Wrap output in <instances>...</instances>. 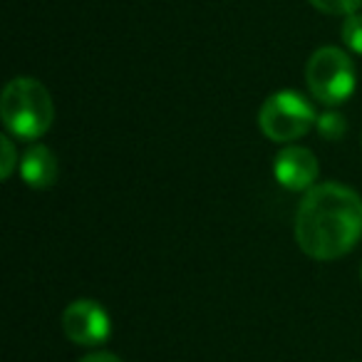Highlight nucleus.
<instances>
[{
	"label": "nucleus",
	"instance_id": "obj_1",
	"mask_svg": "<svg viewBox=\"0 0 362 362\" xmlns=\"http://www.w3.org/2000/svg\"><path fill=\"white\" fill-rule=\"evenodd\" d=\"M362 238V197L345 184L308 189L296 214V241L315 261H335Z\"/></svg>",
	"mask_w": 362,
	"mask_h": 362
},
{
	"label": "nucleus",
	"instance_id": "obj_2",
	"mask_svg": "<svg viewBox=\"0 0 362 362\" xmlns=\"http://www.w3.org/2000/svg\"><path fill=\"white\" fill-rule=\"evenodd\" d=\"M0 119L13 136L37 139L52 127L55 107L45 85L33 77H16L0 97Z\"/></svg>",
	"mask_w": 362,
	"mask_h": 362
},
{
	"label": "nucleus",
	"instance_id": "obj_3",
	"mask_svg": "<svg viewBox=\"0 0 362 362\" xmlns=\"http://www.w3.org/2000/svg\"><path fill=\"white\" fill-rule=\"evenodd\" d=\"M305 80L313 97L325 107H337L355 92V67L347 52L340 47H320L310 55L305 67Z\"/></svg>",
	"mask_w": 362,
	"mask_h": 362
},
{
	"label": "nucleus",
	"instance_id": "obj_4",
	"mask_svg": "<svg viewBox=\"0 0 362 362\" xmlns=\"http://www.w3.org/2000/svg\"><path fill=\"white\" fill-rule=\"evenodd\" d=\"M317 115L313 105L303 95L293 90H283L271 95L258 112V127L273 141L291 144L305 136L315 127Z\"/></svg>",
	"mask_w": 362,
	"mask_h": 362
},
{
	"label": "nucleus",
	"instance_id": "obj_5",
	"mask_svg": "<svg viewBox=\"0 0 362 362\" xmlns=\"http://www.w3.org/2000/svg\"><path fill=\"white\" fill-rule=\"evenodd\" d=\"M62 330L75 345L95 347L110 340L112 320L97 300L80 298L62 310Z\"/></svg>",
	"mask_w": 362,
	"mask_h": 362
},
{
	"label": "nucleus",
	"instance_id": "obj_6",
	"mask_svg": "<svg viewBox=\"0 0 362 362\" xmlns=\"http://www.w3.org/2000/svg\"><path fill=\"white\" fill-rule=\"evenodd\" d=\"M317 156L305 146H283L273 159V176L288 192H308L317 179Z\"/></svg>",
	"mask_w": 362,
	"mask_h": 362
},
{
	"label": "nucleus",
	"instance_id": "obj_7",
	"mask_svg": "<svg viewBox=\"0 0 362 362\" xmlns=\"http://www.w3.org/2000/svg\"><path fill=\"white\" fill-rule=\"evenodd\" d=\"M57 159L47 146L35 144L23 154L21 159V176L30 189H50L57 181Z\"/></svg>",
	"mask_w": 362,
	"mask_h": 362
},
{
	"label": "nucleus",
	"instance_id": "obj_8",
	"mask_svg": "<svg viewBox=\"0 0 362 362\" xmlns=\"http://www.w3.org/2000/svg\"><path fill=\"white\" fill-rule=\"evenodd\" d=\"M315 129H317V134H320V136L335 141V139H342V136H345L347 122H345V117H342L340 112L327 110V112H322V115H317Z\"/></svg>",
	"mask_w": 362,
	"mask_h": 362
},
{
	"label": "nucleus",
	"instance_id": "obj_9",
	"mask_svg": "<svg viewBox=\"0 0 362 362\" xmlns=\"http://www.w3.org/2000/svg\"><path fill=\"white\" fill-rule=\"evenodd\" d=\"M342 42L347 45V50L362 55V16L360 13H350L342 23Z\"/></svg>",
	"mask_w": 362,
	"mask_h": 362
},
{
	"label": "nucleus",
	"instance_id": "obj_10",
	"mask_svg": "<svg viewBox=\"0 0 362 362\" xmlns=\"http://www.w3.org/2000/svg\"><path fill=\"white\" fill-rule=\"evenodd\" d=\"M0 154H3V161H0V176H3V179H11L13 171L21 169V156H18V149L11 141V136H0Z\"/></svg>",
	"mask_w": 362,
	"mask_h": 362
},
{
	"label": "nucleus",
	"instance_id": "obj_11",
	"mask_svg": "<svg viewBox=\"0 0 362 362\" xmlns=\"http://www.w3.org/2000/svg\"><path fill=\"white\" fill-rule=\"evenodd\" d=\"M308 3L327 16H350V13H357L362 0H308Z\"/></svg>",
	"mask_w": 362,
	"mask_h": 362
},
{
	"label": "nucleus",
	"instance_id": "obj_12",
	"mask_svg": "<svg viewBox=\"0 0 362 362\" xmlns=\"http://www.w3.org/2000/svg\"><path fill=\"white\" fill-rule=\"evenodd\" d=\"M80 362H122L117 355H112V352H92V355L82 357Z\"/></svg>",
	"mask_w": 362,
	"mask_h": 362
},
{
	"label": "nucleus",
	"instance_id": "obj_13",
	"mask_svg": "<svg viewBox=\"0 0 362 362\" xmlns=\"http://www.w3.org/2000/svg\"><path fill=\"white\" fill-rule=\"evenodd\" d=\"M360 276H362V268H360Z\"/></svg>",
	"mask_w": 362,
	"mask_h": 362
}]
</instances>
